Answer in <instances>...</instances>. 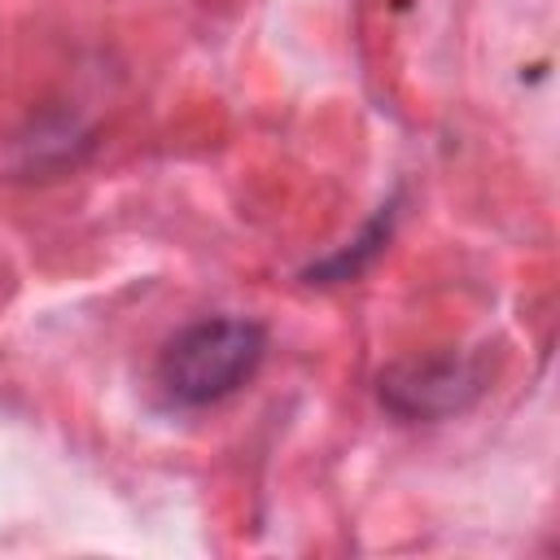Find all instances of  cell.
I'll use <instances>...</instances> for the list:
<instances>
[{"instance_id":"obj_3","label":"cell","mask_w":560,"mask_h":560,"mask_svg":"<svg viewBox=\"0 0 560 560\" xmlns=\"http://www.w3.org/2000/svg\"><path fill=\"white\" fill-rule=\"evenodd\" d=\"M394 210H398V201H385V206H381V210L359 228V236H354V241H346L337 254H328V258H319L315 267H306V271H302V280H306V284H346V280L363 276V271L385 254V245H389Z\"/></svg>"},{"instance_id":"obj_1","label":"cell","mask_w":560,"mask_h":560,"mask_svg":"<svg viewBox=\"0 0 560 560\" xmlns=\"http://www.w3.org/2000/svg\"><path fill=\"white\" fill-rule=\"evenodd\" d=\"M267 354V328L258 319L219 315L175 332L158 359V385L179 407H210L236 394Z\"/></svg>"},{"instance_id":"obj_2","label":"cell","mask_w":560,"mask_h":560,"mask_svg":"<svg viewBox=\"0 0 560 560\" xmlns=\"http://www.w3.org/2000/svg\"><path fill=\"white\" fill-rule=\"evenodd\" d=\"M481 389H486V372L477 359L464 354L398 359L376 376V394L398 420H446L472 407Z\"/></svg>"}]
</instances>
